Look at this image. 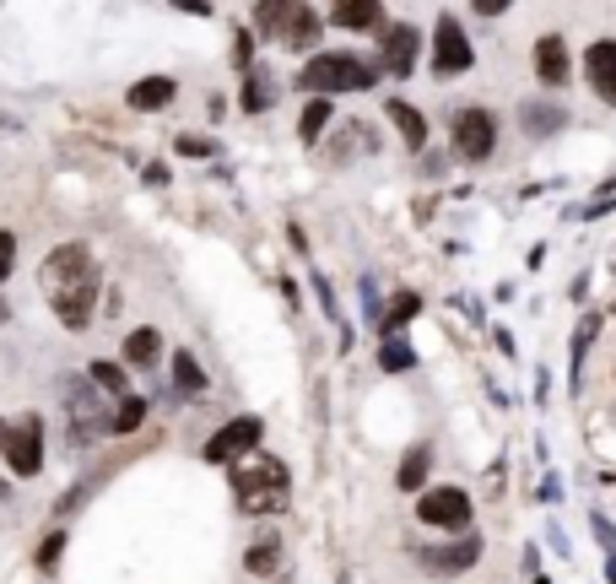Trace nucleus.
<instances>
[{"mask_svg":"<svg viewBox=\"0 0 616 584\" xmlns=\"http://www.w3.org/2000/svg\"><path fill=\"white\" fill-rule=\"evenodd\" d=\"M417 520L433 525V530H465L471 525V493H465V487H433V493H422V503H417Z\"/></svg>","mask_w":616,"mask_h":584,"instance_id":"obj_8","label":"nucleus"},{"mask_svg":"<svg viewBox=\"0 0 616 584\" xmlns=\"http://www.w3.org/2000/svg\"><path fill=\"white\" fill-rule=\"evenodd\" d=\"M0 455H6V466L17 476H33L38 460H44V428L33 417L17 422V428H0Z\"/></svg>","mask_w":616,"mask_h":584,"instance_id":"obj_10","label":"nucleus"},{"mask_svg":"<svg viewBox=\"0 0 616 584\" xmlns=\"http://www.w3.org/2000/svg\"><path fill=\"white\" fill-rule=\"evenodd\" d=\"M244 568H249L254 579L276 574V568H281V541H254V547L244 552Z\"/></svg>","mask_w":616,"mask_h":584,"instance_id":"obj_24","label":"nucleus"},{"mask_svg":"<svg viewBox=\"0 0 616 584\" xmlns=\"http://www.w3.org/2000/svg\"><path fill=\"white\" fill-rule=\"evenodd\" d=\"M271 103H276L271 76H265V71H249V82H244V109H249V114H260V109H271Z\"/></svg>","mask_w":616,"mask_h":584,"instance_id":"obj_26","label":"nucleus"},{"mask_svg":"<svg viewBox=\"0 0 616 584\" xmlns=\"http://www.w3.org/2000/svg\"><path fill=\"white\" fill-rule=\"evenodd\" d=\"M373 76H379V65L346 55V49H330V55H314L303 65L298 87H308L314 98H330V92H363V87H373Z\"/></svg>","mask_w":616,"mask_h":584,"instance_id":"obj_3","label":"nucleus"},{"mask_svg":"<svg viewBox=\"0 0 616 584\" xmlns=\"http://www.w3.org/2000/svg\"><path fill=\"white\" fill-rule=\"evenodd\" d=\"M449 141L465 163H487V157L498 152V119L487 109H460L449 119Z\"/></svg>","mask_w":616,"mask_h":584,"instance_id":"obj_4","label":"nucleus"},{"mask_svg":"<svg viewBox=\"0 0 616 584\" xmlns=\"http://www.w3.org/2000/svg\"><path fill=\"white\" fill-rule=\"evenodd\" d=\"M476 11H481V17H503L508 6H503V0H476Z\"/></svg>","mask_w":616,"mask_h":584,"instance_id":"obj_35","label":"nucleus"},{"mask_svg":"<svg viewBox=\"0 0 616 584\" xmlns=\"http://www.w3.org/2000/svg\"><path fill=\"white\" fill-rule=\"evenodd\" d=\"M417 309H422V298H417V292H400V298H395V309H390V320H384L379 330H384V336H400V325H411V320H417Z\"/></svg>","mask_w":616,"mask_h":584,"instance_id":"obj_27","label":"nucleus"},{"mask_svg":"<svg viewBox=\"0 0 616 584\" xmlns=\"http://www.w3.org/2000/svg\"><path fill=\"white\" fill-rule=\"evenodd\" d=\"M141 417H146V401L141 395H125V401L114 406V433H136Z\"/></svg>","mask_w":616,"mask_h":584,"instance_id":"obj_29","label":"nucleus"},{"mask_svg":"<svg viewBox=\"0 0 616 584\" xmlns=\"http://www.w3.org/2000/svg\"><path fill=\"white\" fill-rule=\"evenodd\" d=\"M325 125H330V98H308V109H303V125H298L303 146H319V136H325Z\"/></svg>","mask_w":616,"mask_h":584,"instance_id":"obj_23","label":"nucleus"},{"mask_svg":"<svg viewBox=\"0 0 616 584\" xmlns=\"http://www.w3.org/2000/svg\"><path fill=\"white\" fill-rule=\"evenodd\" d=\"M260 28H271L287 49H308L319 38V11L314 6H260L254 11Z\"/></svg>","mask_w":616,"mask_h":584,"instance_id":"obj_7","label":"nucleus"},{"mask_svg":"<svg viewBox=\"0 0 616 584\" xmlns=\"http://www.w3.org/2000/svg\"><path fill=\"white\" fill-rule=\"evenodd\" d=\"M0 498H6V482H0Z\"/></svg>","mask_w":616,"mask_h":584,"instance_id":"obj_38","label":"nucleus"},{"mask_svg":"<svg viewBox=\"0 0 616 584\" xmlns=\"http://www.w3.org/2000/svg\"><path fill=\"white\" fill-rule=\"evenodd\" d=\"M584 76L595 82V92L616 109V38H600V44L584 49Z\"/></svg>","mask_w":616,"mask_h":584,"instance_id":"obj_12","label":"nucleus"},{"mask_svg":"<svg viewBox=\"0 0 616 584\" xmlns=\"http://www.w3.org/2000/svg\"><path fill=\"white\" fill-rule=\"evenodd\" d=\"M427 466H433V444H411L406 460H400V471H395V487L400 493H417L427 482Z\"/></svg>","mask_w":616,"mask_h":584,"instance_id":"obj_16","label":"nucleus"},{"mask_svg":"<svg viewBox=\"0 0 616 584\" xmlns=\"http://www.w3.org/2000/svg\"><path fill=\"white\" fill-rule=\"evenodd\" d=\"M11 265H17V238H11V233H0V282L11 276Z\"/></svg>","mask_w":616,"mask_h":584,"instance_id":"obj_33","label":"nucleus"},{"mask_svg":"<svg viewBox=\"0 0 616 584\" xmlns=\"http://www.w3.org/2000/svg\"><path fill=\"white\" fill-rule=\"evenodd\" d=\"M163 103H173V82H168V76H146V82L130 87V109H163Z\"/></svg>","mask_w":616,"mask_h":584,"instance_id":"obj_20","label":"nucleus"},{"mask_svg":"<svg viewBox=\"0 0 616 584\" xmlns=\"http://www.w3.org/2000/svg\"><path fill=\"white\" fill-rule=\"evenodd\" d=\"M519 125H525V136L530 141H546V136H557L562 125H568V114L557 109V103H519Z\"/></svg>","mask_w":616,"mask_h":584,"instance_id":"obj_15","label":"nucleus"},{"mask_svg":"<svg viewBox=\"0 0 616 584\" xmlns=\"http://www.w3.org/2000/svg\"><path fill=\"white\" fill-rule=\"evenodd\" d=\"M595 336H600V314L589 309L584 320H579V330H573V390H579V374H584V357H589V347H595Z\"/></svg>","mask_w":616,"mask_h":584,"instance_id":"obj_22","label":"nucleus"},{"mask_svg":"<svg viewBox=\"0 0 616 584\" xmlns=\"http://www.w3.org/2000/svg\"><path fill=\"white\" fill-rule=\"evenodd\" d=\"M606 584H616V557H606Z\"/></svg>","mask_w":616,"mask_h":584,"instance_id":"obj_36","label":"nucleus"},{"mask_svg":"<svg viewBox=\"0 0 616 584\" xmlns=\"http://www.w3.org/2000/svg\"><path fill=\"white\" fill-rule=\"evenodd\" d=\"M157 357H163V336H157L152 325H141V330H130V336H125V363L152 368Z\"/></svg>","mask_w":616,"mask_h":584,"instance_id":"obj_17","label":"nucleus"},{"mask_svg":"<svg viewBox=\"0 0 616 584\" xmlns=\"http://www.w3.org/2000/svg\"><path fill=\"white\" fill-rule=\"evenodd\" d=\"M390 119L400 125V136H406V152H422V146H427V125H422V114L411 109L406 98H390Z\"/></svg>","mask_w":616,"mask_h":584,"instance_id":"obj_18","label":"nucleus"},{"mask_svg":"<svg viewBox=\"0 0 616 584\" xmlns=\"http://www.w3.org/2000/svg\"><path fill=\"white\" fill-rule=\"evenodd\" d=\"M0 320H6V298H0Z\"/></svg>","mask_w":616,"mask_h":584,"instance_id":"obj_37","label":"nucleus"},{"mask_svg":"<svg viewBox=\"0 0 616 584\" xmlns=\"http://www.w3.org/2000/svg\"><path fill=\"white\" fill-rule=\"evenodd\" d=\"M260 433H265V422H260V417H233L227 428L211 433L206 460H211V466H238V460H244L249 449L260 444Z\"/></svg>","mask_w":616,"mask_h":584,"instance_id":"obj_9","label":"nucleus"},{"mask_svg":"<svg viewBox=\"0 0 616 584\" xmlns=\"http://www.w3.org/2000/svg\"><path fill=\"white\" fill-rule=\"evenodd\" d=\"M87 379L98 384V395H125V368L119 363H92Z\"/></svg>","mask_w":616,"mask_h":584,"instance_id":"obj_28","label":"nucleus"},{"mask_svg":"<svg viewBox=\"0 0 616 584\" xmlns=\"http://www.w3.org/2000/svg\"><path fill=\"white\" fill-rule=\"evenodd\" d=\"M233 503L238 514H276L287 503V466L281 460H238L233 466Z\"/></svg>","mask_w":616,"mask_h":584,"instance_id":"obj_2","label":"nucleus"},{"mask_svg":"<svg viewBox=\"0 0 616 584\" xmlns=\"http://www.w3.org/2000/svg\"><path fill=\"white\" fill-rule=\"evenodd\" d=\"M589 530H595V541L606 547V557H616V525L606 520V514H589Z\"/></svg>","mask_w":616,"mask_h":584,"instance_id":"obj_32","label":"nucleus"},{"mask_svg":"<svg viewBox=\"0 0 616 584\" xmlns=\"http://www.w3.org/2000/svg\"><path fill=\"white\" fill-rule=\"evenodd\" d=\"M38 282H44L49 303H55L65 330H82L92 320V298H98V265H92L87 244H60L55 255L38 265Z\"/></svg>","mask_w":616,"mask_h":584,"instance_id":"obj_1","label":"nucleus"},{"mask_svg":"<svg viewBox=\"0 0 616 584\" xmlns=\"http://www.w3.org/2000/svg\"><path fill=\"white\" fill-rule=\"evenodd\" d=\"M379 17H384L379 0H346L330 11V22H341V28H379Z\"/></svg>","mask_w":616,"mask_h":584,"instance_id":"obj_19","label":"nucleus"},{"mask_svg":"<svg viewBox=\"0 0 616 584\" xmlns=\"http://www.w3.org/2000/svg\"><path fill=\"white\" fill-rule=\"evenodd\" d=\"M417 49H422L417 28H390V33H384V71H390V76H411Z\"/></svg>","mask_w":616,"mask_h":584,"instance_id":"obj_13","label":"nucleus"},{"mask_svg":"<svg viewBox=\"0 0 616 584\" xmlns=\"http://www.w3.org/2000/svg\"><path fill=\"white\" fill-rule=\"evenodd\" d=\"M471 38H465L460 22H449V17H438V28H433V71L438 76H460V71H471Z\"/></svg>","mask_w":616,"mask_h":584,"instance_id":"obj_11","label":"nucleus"},{"mask_svg":"<svg viewBox=\"0 0 616 584\" xmlns=\"http://www.w3.org/2000/svg\"><path fill=\"white\" fill-rule=\"evenodd\" d=\"M616 211V195L600 190V201H589V206H573V211H562V217H579V222H600V217H611Z\"/></svg>","mask_w":616,"mask_h":584,"instance_id":"obj_30","label":"nucleus"},{"mask_svg":"<svg viewBox=\"0 0 616 584\" xmlns=\"http://www.w3.org/2000/svg\"><path fill=\"white\" fill-rule=\"evenodd\" d=\"M60 552H65V530H55V536H49L44 547H38V557H33V563L49 574V568H60Z\"/></svg>","mask_w":616,"mask_h":584,"instance_id":"obj_31","label":"nucleus"},{"mask_svg":"<svg viewBox=\"0 0 616 584\" xmlns=\"http://www.w3.org/2000/svg\"><path fill=\"white\" fill-rule=\"evenodd\" d=\"M535 71H541V82H552V87L568 82V44H562V33L535 38Z\"/></svg>","mask_w":616,"mask_h":584,"instance_id":"obj_14","label":"nucleus"},{"mask_svg":"<svg viewBox=\"0 0 616 584\" xmlns=\"http://www.w3.org/2000/svg\"><path fill=\"white\" fill-rule=\"evenodd\" d=\"M341 584H352V579H341Z\"/></svg>","mask_w":616,"mask_h":584,"instance_id":"obj_39","label":"nucleus"},{"mask_svg":"<svg viewBox=\"0 0 616 584\" xmlns=\"http://www.w3.org/2000/svg\"><path fill=\"white\" fill-rule=\"evenodd\" d=\"M65 411H71V438L76 444H92V438H103V433H114V411H103L98 401V384H82L76 379L71 384V395H65Z\"/></svg>","mask_w":616,"mask_h":584,"instance_id":"obj_5","label":"nucleus"},{"mask_svg":"<svg viewBox=\"0 0 616 584\" xmlns=\"http://www.w3.org/2000/svg\"><path fill=\"white\" fill-rule=\"evenodd\" d=\"M173 384H179V395H200V390H206V374H200V363L190 352H173Z\"/></svg>","mask_w":616,"mask_h":584,"instance_id":"obj_25","label":"nucleus"},{"mask_svg":"<svg viewBox=\"0 0 616 584\" xmlns=\"http://www.w3.org/2000/svg\"><path fill=\"white\" fill-rule=\"evenodd\" d=\"M411 557H417V568L433 574V579H460V574H471V568L481 563V536L465 530V536L449 541V547H417Z\"/></svg>","mask_w":616,"mask_h":584,"instance_id":"obj_6","label":"nucleus"},{"mask_svg":"<svg viewBox=\"0 0 616 584\" xmlns=\"http://www.w3.org/2000/svg\"><path fill=\"white\" fill-rule=\"evenodd\" d=\"M179 152H184V157H211V141H200V136H179Z\"/></svg>","mask_w":616,"mask_h":584,"instance_id":"obj_34","label":"nucleus"},{"mask_svg":"<svg viewBox=\"0 0 616 584\" xmlns=\"http://www.w3.org/2000/svg\"><path fill=\"white\" fill-rule=\"evenodd\" d=\"M379 368H384V374H411V368H417V352H411V341H406V336H384Z\"/></svg>","mask_w":616,"mask_h":584,"instance_id":"obj_21","label":"nucleus"}]
</instances>
